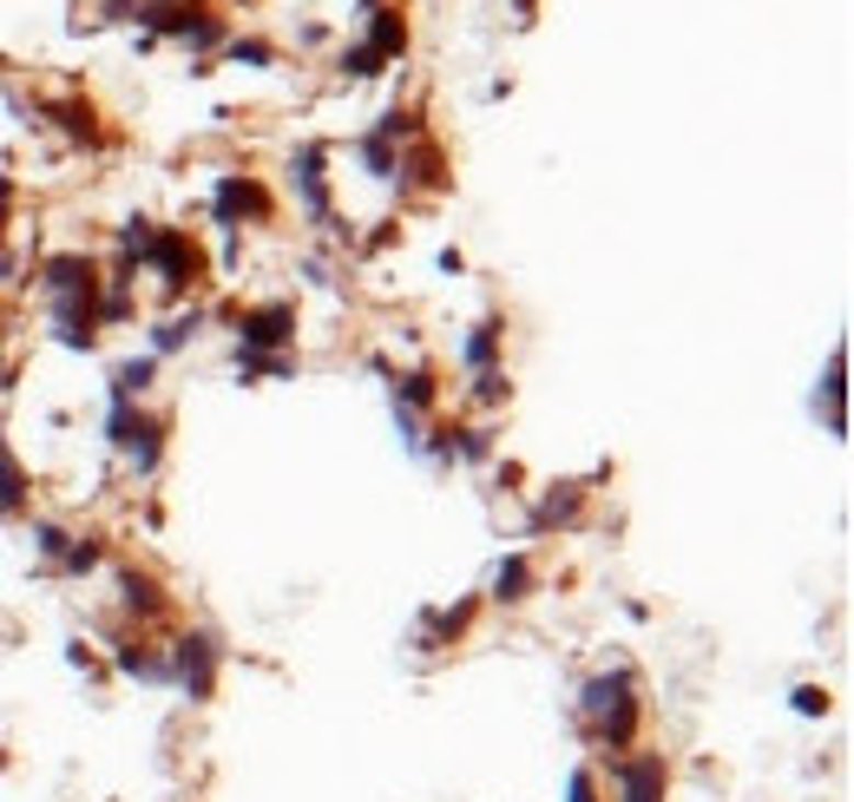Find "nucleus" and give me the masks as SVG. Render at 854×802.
I'll list each match as a JSON object with an SVG mask.
<instances>
[{
    "label": "nucleus",
    "instance_id": "f257e3e1",
    "mask_svg": "<svg viewBox=\"0 0 854 802\" xmlns=\"http://www.w3.org/2000/svg\"><path fill=\"white\" fill-rule=\"evenodd\" d=\"M46 296H53V336L66 349H92V329H99V270L92 257L66 250V257H46Z\"/></svg>",
    "mask_w": 854,
    "mask_h": 802
},
{
    "label": "nucleus",
    "instance_id": "f03ea898",
    "mask_svg": "<svg viewBox=\"0 0 854 802\" xmlns=\"http://www.w3.org/2000/svg\"><path fill=\"white\" fill-rule=\"evenodd\" d=\"M105 434H112V448H125V461H132L138 474H151L158 454H164V421H158V415H138L132 402H112Z\"/></svg>",
    "mask_w": 854,
    "mask_h": 802
},
{
    "label": "nucleus",
    "instance_id": "7ed1b4c3",
    "mask_svg": "<svg viewBox=\"0 0 854 802\" xmlns=\"http://www.w3.org/2000/svg\"><path fill=\"white\" fill-rule=\"evenodd\" d=\"M145 263H151V276H158L171 296H184V290L197 283V270H204V257H197V244H191L184 230H151Z\"/></svg>",
    "mask_w": 854,
    "mask_h": 802
},
{
    "label": "nucleus",
    "instance_id": "20e7f679",
    "mask_svg": "<svg viewBox=\"0 0 854 802\" xmlns=\"http://www.w3.org/2000/svg\"><path fill=\"white\" fill-rule=\"evenodd\" d=\"M210 211H217V224H224V230H237L243 217H250V224H263L276 204H270V191H263L250 171H224V178H217V191H210Z\"/></svg>",
    "mask_w": 854,
    "mask_h": 802
},
{
    "label": "nucleus",
    "instance_id": "39448f33",
    "mask_svg": "<svg viewBox=\"0 0 854 802\" xmlns=\"http://www.w3.org/2000/svg\"><path fill=\"white\" fill-rule=\"evenodd\" d=\"M171 678L191 691V698H210L217 691V639H204V632H184V639H171Z\"/></svg>",
    "mask_w": 854,
    "mask_h": 802
},
{
    "label": "nucleus",
    "instance_id": "423d86ee",
    "mask_svg": "<svg viewBox=\"0 0 854 802\" xmlns=\"http://www.w3.org/2000/svg\"><path fill=\"white\" fill-rule=\"evenodd\" d=\"M612 783H618V802H664V790H671V764H664L658 750L612 757Z\"/></svg>",
    "mask_w": 854,
    "mask_h": 802
},
{
    "label": "nucleus",
    "instance_id": "0eeeda50",
    "mask_svg": "<svg viewBox=\"0 0 854 802\" xmlns=\"http://www.w3.org/2000/svg\"><path fill=\"white\" fill-rule=\"evenodd\" d=\"M237 336H243V355H276L296 336V309L289 303H257V309L237 316Z\"/></svg>",
    "mask_w": 854,
    "mask_h": 802
},
{
    "label": "nucleus",
    "instance_id": "6e6552de",
    "mask_svg": "<svg viewBox=\"0 0 854 802\" xmlns=\"http://www.w3.org/2000/svg\"><path fill=\"white\" fill-rule=\"evenodd\" d=\"M322 145H303L296 158H289V178H296V197H303V211L322 224V230H335L342 237V224H335V211H329V184H322Z\"/></svg>",
    "mask_w": 854,
    "mask_h": 802
},
{
    "label": "nucleus",
    "instance_id": "1a4fd4ad",
    "mask_svg": "<svg viewBox=\"0 0 854 802\" xmlns=\"http://www.w3.org/2000/svg\"><path fill=\"white\" fill-rule=\"evenodd\" d=\"M592 737H599L612 757H631V744H638V691H631V698H618V704L592 724Z\"/></svg>",
    "mask_w": 854,
    "mask_h": 802
},
{
    "label": "nucleus",
    "instance_id": "9d476101",
    "mask_svg": "<svg viewBox=\"0 0 854 802\" xmlns=\"http://www.w3.org/2000/svg\"><path fill=\"white\" fill-rule=\"evenodd\" d=\"M362 46H368L382 66H388V59H401V53H408V20H401V7H375V13H368V39H362Z\"/></svg>",
    "mask_w": 854,
    "mask_h": 802
},
{
    "label": "nucleus",
    "instance_id": "9b49d317",
    "mask_svg": "<svg viewBox=\"0 0 854 802\" xmlns=\"http://www.w3.org/2000/svg\"><path fill=\"white\" fill-rule=\"evenodd\" d=\"M579 507H585V481H559L546 500H539V513H533V533H546V527H566V520H579Z\"/></svg>",
    "mask_w": 854,
    "mask_h": 802
},
{
    "label": "nucleus",
    "instance_id": "f8f14e48",
    "mask_svg": "<svg viewBox=\"0 0 854 802\" xmlns=\"http://www.w3.org/2000/svg\"><path fill=\"white\" fill-rule=\"evenodd\" d=\"M638 685H631V671H599L592 685H585V698H579V711H585V724H599L618 698H631Z\"/></svg>",
    "mask_w": 854,
    "mask_h": 802
},
{
    "label": "nucleus",
    "instance_id": "ddd939ff",
    "mask_svg": "<svg viewBox=\"0 0 854 802\" xmlns=\"http://www.w3.org/2000/svg\"><path fill=\"white\" fill-rule=\"evenodd\" d=\"M822 395H829V434H849V349L829 355V382H822Z\"/></svg>",
    "mask_w": 854,
    "mask_h": 802
},
{
    "label": "nucleus",
    "instance_id": "4468645a",
    "mask_svg": "<svg viewBox=\"0 0 854 802\" xmlns=\"http://www.w3.org/2000/svg\"><path fill=\"white\" fill-rule=\"evenodd\" d=\"M493 599H500V606L533 599V560H526V553H506V560H500V573H493Z\"/></svg>",
    "mask_w": 854,
    "mask_h": 802
},
{
    "label": "nucleus",
    "instance_id": "2eb2a0df",
    "mask_svg": "<svg viewBox=\"0 0 854 802\" xmlns=\"http://www.w3.org/2000/svg\"><path fill=\"white\" fill-rule=\"evenodd\" d=\"M467 619H474V599H460V606H447V612H428V625H421V652L454 645V639L467 632Z\"/></svg>",
    "mask_w": 854,
    "mask_h": 802
},
{
    "label": "nucleus",
    "instance_id": "dca6fc26",
    "mask_svg": "<svg viewBox=\"0 0 854 802\" xmlns=\"http://www.w3.org/2000/svg\"><path fill=\"white\" fill-rule=\"evenodd\" d=\"M500 336H506V329H500L493 316H487V323H474V336H467V349H460V362H467L474 375H487V369H500Z\"/></svg>",
    "mask_w": 854,
    "mask_h": 802
},
{
    "label": "nucleus",
    "instance_id": "f3484780",
    "mask_svg": "<svg viewBox=\"0 0 854 802\" xmlns=\"http://www.w3.org/2000/svg\"><path fill=\"white\" fill-rule=\"evenodd\" d=\"M46 112L66 125V138H79V145H99V118H92V105H86V99H46Z\"/></svg>",
    "mask_w": 854,
    "mask_h": 802
},
{
    "label": "nucleus",
    "instance_id": "a211bd4d",
    "mask_svg": "<svg viewBox=\"0 0 854 802\" xmlns=\"http://www.w3.org/2000/svg\"><path fill=\"white\" fill-rule=\"evenodd\" d=\"M151 375H158V355H132V362H118V369H112V402H138V395L151 388Z\"/></svg>",
    "mask_w": 854,
    "mask_h": 802
},
{
    "label": "nucleus",
    "instance_id": "6ab92c4d",
    "mask_svg": "<svg viewBox=\"0 0 854 802\" xmlns=\"http://www.w3.org/2000/svg\"><path fill=\"white\" fill-rule=\"evenodd\" d=\"M395 171H408V184H428V191H441V184H447V171H441V151H434L428 138H421L414 151H401V165H395Z\"/></svg>",
    "mask_w": 854,
    "mask_h": 802
},
{
    "label": "nucleus",
    "instance_id": "aec40b11",
    "mask_svg": "<svg viewBox=\"0 0 854 802\" xmlns=\"http://www.w3.org/2000/svg\"><path fill=\"white\" fill-rule=\"evenodd\" d=\"M118 592H125V612H132V619H158V612H164V599H158V586H151L145 573H118Z\"/></svg>",
    "mask_w": 854,
    "mask_h": 802
},
{
    "label": "nucleus",
    "instance_id": "412c9836",
    "mask_svg": "<svg viewBox=\"0 0 854 802\" xmlns=\"http://www.w3.org/2000/svg\"><path fill=\"white\" fill-rule=\"evenodd\" d=\"M197 323H204L197 309H191V316H164V323L151 329V355H171V349H184V342L197 336Z\"/></svg>",
    "mask_w": 854,
    "mask_h": 802
},
{
    "label": "nucleus",
    "instance_id": "4be33fe9",
    "mask_svg": "<svg viewBox=\"0 0 854 802\" xmlns=\"http://www.w3.org/2000/svg\"><path fill=\"white\" fill-rule=\"evenodd\" d=\"M112 658H118V671H125V678H151V685H158V678H171V665H164V658H151V652H145V645H132V639H125Z\"/></svg>",
    "mask_w": 854,
    "mask_h": 802
},
{
    "label": "nucleus",
    "instance_id": "5701e85b",
    "mask_svg": "<svg viewBox=\"0 0 854 802\" xmlns=\"http://www.w3.org/2000/svg\"><path fill=\"white\" fill-rule=\"evenodd\" d=\"M20 507H26V474H20V461L7 454V441H0V520L20 513Z\"/></svg>",
    "mask_w": 854,
    "mask_h": 802
},
{
    "label": "nucleus",
    "instance_id": "b1692460",
    "mask_svg": "<svg viewBox=\"0 0 854 802\" xmlns=\"http://www.w3.org/2000/svg\"><path fill=\"white\" fill-rule=\"evenodd\" d=\"M362 165H368V178H395V165H401V151H395V138H382V132H368V138H362Z\"/></svg>",
    "mask_w": 854,
    "mask_h": 802
},
{
    "label": "nucleus",
    "instance_id": "393cba45",
    "mask_svg": "<svg viewBox=\"0 0 854 802\" xmlns=\"http://www.w3.org/2000/svg\"><path fill=\"white\" fill-rule=\"evenodd\" d=\"M428 402H434V375L428 369H414V375L395 382V408H428Z\"/></svg>",
    "mask_w": 854,
    "mask_h": 802
},
{
    "label": "nucleus",
    "instance_id": "a878e982",
    "mask_svg": "<svg viewBox=\"0 0 854 802\" xmlns=\"http://www.w3.org/2000/svg\"><path fill=\"white\" fill-rule=\"evenodd\" d=\"M99 560H105V546H99V540H66V553H59V573H72V579H79V573H92Z\"/></svg>",
    "mask_w": 854,
    "mask_h": 802
},
{
    "label": "nucleus",
    "instance_id": "bb28decb",
    "mask_svg": "<svg viewBox=\"0 0 854 802\" xmlns=\"http://www.w3.org/2000/svg\"><path fill=\"white\" fill-rule=\"evenodd\" d=\"M230 59L237 66H276V46L270 39H230Z\"/></svg>",
    "mask_w": 854,
    "mask_h": 802
},
{
    "label": "nucleus",
    "instance_id": "cd10ccee",
    "mask_svg": "<svg viewBox=\"0 0 854 802\" xmlns=\"http://www.w3.org/2000/svg\"><path fill=\"white\" fill-rule=\"evenodd\" d=\"M342 72H349V79H375V72H382V59H375L368 46H349V53H342Z\"/></svg>",
    "mask_w": 854,
    "mask_h": 802
},
{
    "label": "nucleus",
    "instance_id": "c85d7f7f",
    "mask_svg": "<svg viewBox=\"0 0 854 802\" xmlns=\"http://www.w3.org/2000/svg\"><path fill=\"white\" fill-rule=\"evenodd\" d=\"M66 540H72V533H66V527H53V520H39V527H33V546H39L46 560H59V553H66Z\"/></svg>",
    "mask_w": 854,
    "mask_h": 802
},
{
    "label": "nucleus",
    "instance_id": "c756f323",
    "mask_svg": "<svg viewBox=\"0 0 854 802\" xmlns=\"http://www.w3.org/2000/svg\"><path fill=\"white\" fill-rule=\"evenodd\" d=\"M506 388H513V382H506V369H487V375H474V395H480V402H506Z\"/></svg>",
    "mask_w": 854,
    "mask_h": 802
},
{
    "label": "nucleus",
    "instance_id": "7c9ffc66",
    "mask_svg": "<svg viewBox=\"0 0 854 802\" xmlns=\"http://www.w3.org/2000/svg\"><path fill=\"white\" fill-rule=\"evenodd\" d=\"M796 711H802V718H829V691H822V685H802V691H796Z\"/></svg>",
    "mask_w": 854,
    "mask_h": 802
},
{
    "label": "nucleus",
    "instance_id": "2f4dec72",
    "mask_svg": "<svg viewBox=\"0 0 854 802\" xmlns=\"http://www.w3.org/2000/svg\"><path fill=\"white\" fill-rule=\"evenodd\" d=\"M237 362H243V375H289L283 355H237Z\"/></svg>",
    "mask_w": 854,
    "mask_h": 802
},
{
    "label": "nucleus",
    "instance_id": "473e14b6",
    "mask_svg": "<svg viewBox=\"0 0 854 802\" xmlns=\"http://www.w3.org/2000/svg\"><path fill=\"white\" fill-rule=\"evenodd\" d=\"M572 802H599V777L592 770H572Z\"/></svg>",
    "mask_w": 854,
    "mask_h": 802
},
{
    "label": "nucleus",
    "instance_id": "72a5a7b5",
    "mask_svg": "<svg viewBox=\"0 0 854 802\" xmlns=\"http://www.w3.org/2000/svg\"><path fill=\"white\" fill-rule=\"evenodd\" d=\"M434 461H454V428H434Z\"/></svg>",
    "mask_w": 854,
    "mask_h": 802
},
{
    "label": "nucleus",
    "instance_id": "f704fd0d",
    "mask_svg": "<svg viewBox=\"0 0 854 802\" xmlns=\"http://www.w3.org/2000/svg\"><path fill=\"white\" fill-rule=\"evenodd\" d=\"M105 20H138V0H105Z\"/></svg>",
    "mask_w": 854,
    "mask_h": 802
}]
</instances>
